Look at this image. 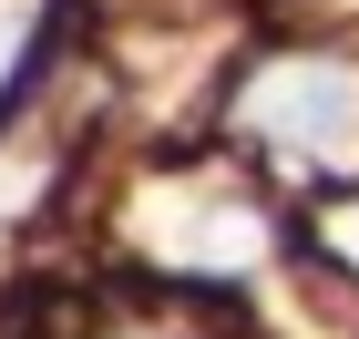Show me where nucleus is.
Listing matches in <instances>:
<instances>
[{
	"mask_svg": "<svg viewBox=\"0 0 359 339\" xmlns=\"http://www.w3.org/2000/svg\"><path fill=\"white\" fill-rule=\"evenodd\" d=\"M236 134L257 154H287V165L318 175H359V62L349 52H277L247 72L236 93Z\"/></svg>",
	"mask_w": 359,
	"mask_h": 339,
	"instance_id": "nucleus-1",
	"label": "nucleus"
},
{
	"mask_svg": "<svg viewBox=\"0 0 359 339\" xmlns=\"http://www.w3.org/2000/svg\"><path fill=\"white\" fill-rule=\"evenodd\" d=\"M144 247L175 257L185 278H247V267H267L277 226L257 216L247 196H216V185H185V196L144 206Z\"/></svg>",
	"mask_w": 359,
	"mask_h": 339,
	"instance_id": "nucleus-2",
	"label": "nucleus"
},
{
	"mask_svg": "<svg viewBox=\"0 0 359 339\" xmlns=\"http://www.w3.org/2000/svg\"><path fill=\"white\" fill-rule=\"evenodd\" d=\"M31 41H41V0H0V103L21 93V72H31Z\"/></svg>",
	"mask_w": 359,
	"mask_h": 339,
	"instance_id": "nucleus-3",
	"label": "nucleus"
}]
</instances>
